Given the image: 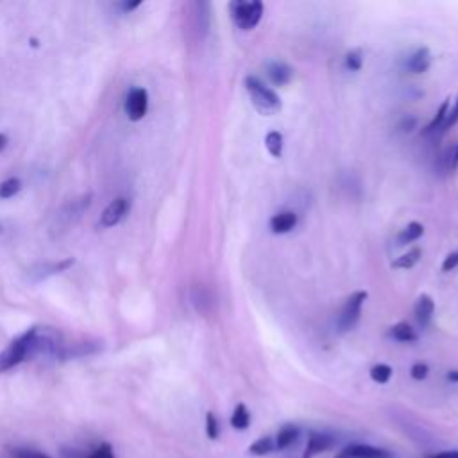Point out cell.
I'll return each mask as SVG.
<instances>
[{"mask_svg": "<svg viewBox=\"0 0 458 458\" xmlns=\"http://www.w3.org/2000/svg\"><path fill=\"white\" fill-rule=\"evenodd\" d=\"M59 351V335L49 327H34L22 337L13 340L2 353H0V372L16 367L27 358L36 355H52Z\"/></svg>", "mask_w": 458, "mask_h": 458, "instance_id": "obj_1", "label": "cell"}, {"mask_svg": "<svg viewBox=\"0 0 458 458\" xmlns=\"http://www.w3.org/2000/svg\"><path fill=\"white\" fill-rule=\"evenodd\" d=\"M245 90H248L256 111H260L262 115H265V117L276 115L281 109L280 95L274 90H270L269 86H265L263 81H260L256 76L245 77Z\"/></svg>", "mask_w": 458, "mask_h": 458, "instance_id": "obj_2", "label": "cell"}, {"mask_svg": "<svg viewBox=\"0 0 458 458\" xmlns=\"http://www.w3.org/2000/svg\"><path fill=\"white\" fill-rule=\"evenodd\" d=\"M231 19L242 31L255 29L263 16V4L260 0H235L229 4Z\"/></svg>", "mask_w": 458, "mask_h": 458, "instance_id": "obj_3", "label": "cell"}, {"mask_svg": "<svg viewBox=\"0 0 458 458\" xmlns=\"http://www.w3.org/2000/svg\"><path fill=\"white\" fill-rule=\"evenodd\" d=\"M365 301H367V292L364 290L355 292L346 299L337 319V327L340 333H347V331H351L357 326V322L360 320L362 306H364Z\"/></svg>", "mask_w": 458, "mask_h": 458, "instance_id": "obj_4", "label": "cell"}, {"mask_svg": "<svg viewBox=\"0 0 458 458\" xmlns=\"http://www.w3.org/2000/svg\"><path fill=\"white\" fill-rule=\"evenodd\" d=\"M147 106H149V95L143 88H133L126 101V113L133 122H138L146 117Z\"/></svg>", "mask_w": 458, "mask_h": 458, "instance_id": "obj_5", "label": "cell"}, {"mask_svg": "<svg viewBox=\"0 0 458 458\" xmlns=\"http://www.w3.org/2000/svg\"><path fill=\"white\" fill-rule=\"evenodd\" d=\"M335 446H337V437L322 432H310L302 458H313L317 457V454L324 453V451H330L331 447Z\"/></svg>", "mask_w": 458, "mask_h": 458, "instance_id": "obj_6", "label": "cell"}, {"mask_svg": "<svg viewBox=\"0 0 458 458\" xmlns=\"http://www.w3.org/2000/svg\"><path fill=\"white\" fill-rule=\"evenodd\" d=\"M128 211H129V200L124 199V197H118V199H115L108 208H106L98 224H101V228H113V225H117L118 222L126 217Z\"/></svg>", "mask_w": 458, "mask_h": 458, "instance_id": "obj_7", "label": "cell"}, {"mask_svg": "<svg viewBox=\"0 0 458 458\" xmlns=\"http://www.w3.org/2000/svg\"><path fill=\"white\" fill-rule=\"evenodd\" d=\"M269 225L274 235L290 233L292 229L297 225V215L294 211H281V213H276L270 218Z\"/></svg>", "mask_w": 458, "mask_h": 458, "instance_id": "obj_8", "label": "cell"}, {"mask_svg": "<svg viewBox=\"0 0 458 458\" xmlns=\"http://www.w3.org/2000/svg\"><path fill=\"white\" fill-rule=\"evenodd\" d=\"M267 76H269V79L273 81L276 86H285V84H288L292 81L294 72H292V68L287 63L273 61L267 65Z\"/></svg>", "mask_w": 458, "mask_h": 458, "instance_id": "obj_9", "label": "cell"}, {"mask_svg": "<svg viewBox=\"0 0 458 458\" xmlns=\"http://www.w3.org/2000/svg\"><path fill=\"white\" fill-rule=\"evenodd\" d=\"M429 65H432V52L428 47L417 49L407 61V68L414 73L428 72Z\"/></svg>", "mask_w": 458, "mask_h": 458, "instance_id": "obj_10", "label": "cell"}, {"mask_svg": "<svg viewBox=\"0 0 458 458\" xmlns=\"http://www.w3.org/2000/svg\"><path fill=\"white\" fill-rule=\"evenodd\" d=\"M347 451L353 458H394L390 451L369 446V444H351V446H347Z\"/></svg>", "mask_w": 458, "mask_h": 458, "instance_id": "obj_11", "label": "cell"}, {"mask_svg": "<svg viewBox=\"0 0 458 458\" xmlns=\"http://www.w3.org/2000/svg\"><path fill=\"white\" fill-rule=\"evenodd\" d=\"M433 312H435V302H433L432 295H428V294L419 295L417 301H415V306H414V313L422 326H426V324L432 320Z\"/></svg>", "mask_w": 458, "mask_h": 458, "instance_id": "obj_12", "label": "cell"}, {"mask_svg": "<svg viewBox=\"0 0 458 458\" xmlns=\"http://www.w3.org/2000/svg\"><path fill=\"white\" fill-rule=\"evenodd\" d=\"M299 439V428L294 424H285L283 428L278 432L276 435V449H287V447H290L292 444L297 442Z\"/></svg>", "mask_w": 458, "mask_h": 458, "instance_id": "obj_13", "label": "cell"}, {"mask_svg": "<svg viewBox=\"0 0 458 458\" xmlns=\"http://www.w3.org/2000/svg\"><path fill=\"white\" fill-rule=\"evenodd\" d=\"M424 235V225L419 224V222H410L407 228H403L397 235V244L400 245H407L412 244V242L419 240V238Z\"/></svg>", "mask_w": 458, "mask_h": 458, "instance_id": "obj_14", "label": "cell"}, {"mask_svg": "<svg viewBox=\"0 0 458 458\" xmlns=\"http://www.w3.org/2000/svg\"><path fill=\"white\" fill-rule=\"evenodd\" d=\"M389 335L394 338V340L407 342V344L417 340V333L412 330V326L408 322H400V324H396V326H392L390 327Z\"/></svg>", "mask_w": 458, "mask_h": 458, "instance_id": "obj_15", "label": "cell"}, {"mask_svg": "<svg viewBox=\"0 0 458 458\" xmlns=\"http://www.w3.org/2000/svg\"><path fill=\"white\" fill-rule=\"evenodd\" d=\"M421 258H422L421 248H414V249H410L408 253H404L403 256H400L397 260H394L392 267H394V269L408 270V269H412V267L417 265L419 260H421Z\"/></svg>", "mask_w": 458, "mask_h": 458, "instance_id": "obj_16", "label": "cell"}, {"mask_svg": "<svg viewBox=\"0 0 458 458\" xmlns=\"http://www.w3.org/2000/svg\"><path fill=\"white\" fill-rule=\"evenodd\" d=\"M249 424H251V414L244 403H238L231 415V426L235 429H248Z\"/></svg>", "mask_w": 458, "mask_h": 458, "instance_id": "obj_17", "label": "cell"}, {"mask_svg": "<svg viewBox=\"0 0 458 458\" xmlns=\"http://www.w3.org/2000/svg\"><path fill=\"white\" fill-rule=\"evenodd\" d=\"M265 147L273 158L283 156V135L278 131H270L265 136Z\"/></svg>", "mask_w": 458, "mask_h": 458, "instance_id": "obj_18", "label": "cell"}, {"mask_svg": "<svg viewBox=\"0 0 458 458\" xmlns=\"http://www.w3.org/2000/svg\"><path fill=\"white\" fill-rule=\"evenodd\" d=\"M447 113H449V101H444L442 104H440L439 111L435 113L433 121L426 126V129H424L426 135H432V133H435L437 129H442L444 121H446V117H447Z\"/></svg>", "mask_w": 458, "mask_h": 458, "instance_id": "obj_19", "label": "cell"}, {"mask_svg": "<svg viewBox=\"0 0 458 458\" xmlns=\"http://www.w3.org/2000/svg\"><path fill=\"white\" fill-rule=\"evenodd\" d=\"M276 449V444H274L273 437H262L256 442H253L249 446V453L256 454V457H263V454H269Z\"/></svg>", "mask_w": 458, "mask_h": 458, "instance_id": "obj_20", "label": "cell"}, {"mask_svg": "<svg viewBox=\"0 0 458 458\" xmlns=\"http://www.w3.org/2000/svg\"><path fill=\"white\" fill-rule=\"evenodd\" d=\"M392 372L394 371L390 365L378 364L371 369V378L375 380L376 383H380V385H385V383H389L390 378H392Z\"/></svg>", "mask_w": 458, "mask_h": 458, "instance_id": "obj_21", "label": "cell"}, {"mask_svg": "<svg viewBox=\"0 0 458 458\" xmlns=\"http://www.w3.org/2000/svg\"><path fill=\"white\" fill-rule=\"evenodd\" d=\"M442 165L446 172H454L458 168V142H454L449 149L444 153Z\"/></svg>", "mask_w": 458, "mask_h": 458, "instance_id": "obj_22", "label": "cell"}, {"mask_svg": "<svg viewBox=\"0 0 458 458\" xmlns=\"http://www.w3.org/2000/svg\"><path fill=\"white\" fill-rule=\"evenodd\" d=\"M20 190H22V181L16 178H11L8 179V181L0 183V197H2V199H9V197L16 195Z\"/></svg>", "mask_w": 458, "mask_h": 458, "instance_id": "obj_23", "label": "cell"}, {"mask_svg": "<svg viewBox=\"0 0 458 458\" xmlns=\"http://www.w3.org/2000/svg\"><path fill=\"white\" fill-rule=\"evenodd\" d=\"M218 433H220V426H218V419L213 412H208L206 414V435L208 439L217 440Z\"/></svg>", "mask_w": 458, "mask_h": 458, "instance_id": "obj_24", "label": "cell"}, {"mask_svg": "<svg viewBox=\"0 0 458 458\" xmlns=\"http://www.w3.org/2000/svg\"><path fill=\"white\" fill-rule=\"evenodd\" d=\"M364 65V58H362V52L358 51H351L346 54V68L351 70V72H358Z\"/></svg>", "mask_w": 458, "mask_h": 458, "instance_id": "obj_25", "label": "cell"}, {"mask_svg": "<svg viewBox=\"0 0 458 458\" xmlns=\"http://www.w3.org/2000/svg\"><path fill=\"white\" fill-rule=\"evenodd\" d=\"M11 457L13 458H52L49 457V454L41 453V451L29 449V447H15V449H11Z\"/></svg>", "mask_w": 458, "mask_h": 458, "instance_id": "obj_26", "label": "cell"}, {"mask_svg": "<svg viewBox=\"0 0 458 458\" xmlns=\"http://www.w3.org/2000/svg\"><path fill=\"white\" fill-rule=\"evenodd\" d=\"M86 458H117L115 457V451H113V446L109 442H102L88 454Z\"/></svg>", "mask_w": 458, "mask_h": 458, "instance_id": "obj_27", "label": "cell"}, {"mask_svg": "<svg viewBox=\"0 0 458 458\" xmlns=\"http://www.w3.org/2000/svg\"><path fill=\"white\" fill-rule=\"evenodd\" d=\"M428 372H429V367L426 364H422V362H417V364L412 365V369H410V376L414 380H417V382L426 380Z\"/></svg>", "mask_w": 458, "mask_h": 458, "instance_id": "obj_28", "label": "cell"}, {"mask_svg": "<svg viewBox=\"0 0 458 458\" xmlns=\"http://www.w3.org/2000/svg\"><path fill=\"white\" fill-rule=\"evenodd\" d=\"M457 122H458V98H457V102H454L453 108L449 109V113H447V117H446V121H444V126L440 131H447V129L453 128Z\"/></svg>", "mask_w": 458, "mask_h": 458, "instance_id": "obj_29", "label": "cell"}, {"mask_svg": "<svg viewBox=\"0 0 458 458\" xmlns=\"http://www.w3.org/2000/svg\"><path fill=\"white\" fill-rule=\"evenodd\" d=\"M457 267H458V251L449 253V255H447L446 258H444L442 270H444V273H451V270L457 269Z\"/></svg>", "mask_w": 458, "mask_h": 458, "instance_id": "obj_30", "label": "cell"}, {"mask_svg": "<svg viewBox=\"0 0 458 458\" xmlns=\"http://www.w3.org/2000/svg\"><path fill=\"white\" fill-rule=\"evenodd\" d=\"M424 458H458V449H454V451H435V453L424 454Z\"/></svg>", "mask_w": 458, "mask_h": 458, "instance_id": "obj_31", "label": "cell"}, {"mask_svg": "<svg viewBox=\"0 0 458 458\" xmlns=\"http://www.w3.org/2000/svg\"><path fill=\"white\" fill-rule=\"evenodd\" d=\"M63 458H86L84 454H81L79 451L76 449H65L63 451Z\"/></svg>", "mask_w": 458, "mask_h": 458, "instance_id": "obj_32", "label": "cell"}, {"mask_svg": "<svg viewBox=\"0 0 458 458\" xmlns=\"http://www.w3.org/2000/svg\"><path fill=\"white\" fill-rule=\"evenodd\" d=\"M333 458H353V457H351V453H350V451H347V447H344V449L338 451V453L335 454Z\"/></svg>", "mask_w": 458, "mask_h": 458, "instance_id": "obj_33", "label": "cell"}, {"mask_svg": "<svg viewBox=\"0 0 458 458\" xmlns=\"http://www.w3.org/2000/svg\"><path fill=\"white\" fill-rule=\"evenodd\" d=\"M140 4H142V2H131V4H129V2H126V4L122 6V8H124V11H133V9L138 8Z\"/></svg>", "mask_w": 458, "mask_h": 458, "instance_id": "obj_34", "label": "cell"}, {"mask_svg": "<svg viewBox=\"0 0 458 458\" xmlns=\"http://www.w3.org/2000/svg\"><path fill=\"white\" fill-rule=\"evenodd\" d=\"M447 380L453 383H458V371H449L447 372Z\"/></svg>", "mask_w": 458, "mask_h": 458, "instance_id": "obj_35", "label": "cell"}, {"mask_svg": "<svg viewBox=\"0 0 458 458\" xmlns=\"http://www.w3.org/2000/svg\"><path fill=\"white\" fill-rule=\"evenodd\" d=\"M6 146H8V136H6V135H0V151L4 149Z\"/></svg>", "mask_w": 458, "mask_h": 458, "instance_id": "obj_36", "label": "cell"}]
</instances>
